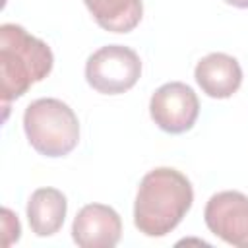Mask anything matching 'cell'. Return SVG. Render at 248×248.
<instances>
[{
  "mask_svg": "<svg viewBox=\"0 0 248 248\" xmlns=\"http://www.w3.org/2000/svg\"><path fill=\"white\" fill-rule=\"evenodd\" d=\"M194 202L192 182L176 169L149 170L136 194L134 225L145 236H165L184 219Z\"/></svg>",
  "mask_w": 248,
  "mask_h": 248,
  "instance_id": "cell-1",
  "label": "cell"
},
{
  "mask_svg": "<svg viewBox=\"0 0 248 248\" xmlns=\"http://www.w3.org/2000/svg\"><path fill=\"white\" fill-rule=\"evenodd\" d=\"M54 64L50 46L21 25H0V97L4 105L43 81Z\"/></svg>",
  "mask_w": 248,
  "mask_h": 248,
  "instance_id": "cell-2",
  "label": "cell"
},
{
  "mask_svg": "<svg viewBox=\"0 0 248 248\" xmlns=\"http://www.w3.org/2000/svg\"><path fill=\"white\" fill-rule=\"evenodd\" d=\"M23 130L29 145L45 157H64L79 141V120L60 99L43 97L27 105Z\"/></svg>",
  "mask_w": 248,
  "mask_h": 248,
  "instance_id": "cell-3",
  "label": "cell"
},
{
  "mask_svg": "<svg viewBox=\"0 0 248 248\" xmlns=\"http://www.w3.org/2000/svg\"><path fill=\"white\" fill-rule=\"evenodd\" d=\"M141 76L138 52L124 45H107L97 48L85 62L87 83L103 95H120L132 89Z\"/></svg>",
  "mask_w": 248,
  "mask_h": 248,
  "instance_id": "cell-4",
  "label": "cell"
},
{
  "mask_svg": "<svg viewBox=\"0 0 248 248\" xmlns=\"http://www.w3.org/2000/svg\"><path fill=\"white\" fill-rule=\"evenodd\" d=\"M149 114L163 132L184 134L198 120L200 101L190 85L182 81H169L151 95Z\"/></svg>",
  "mask_w": 248,
  "mask_h": 248,
  "instance_id": "cell-5",
  "label": "cell"
},
{
  "mask_svg": "<svg viewBox=\"0 0 248 248\" xmlns=\"http://www.w3.org/2000/svg\"><path fill=\"white\" fill-rule=\"evenodd\" d=\"M207 229L231 246L248 248V196L236 190L217 192L203 209Z\"/></svg>",
  "mask_w": 248,
  "mask_h": 248,
  "instance_id": "cell-6",
  "label": "cell"
},
{
  "mask_svg": "<svg viewBox=\"0 0 248 248\" xmlns=\"http://www.w3.org/2000/svg\"><path fill=\"white\" fill-rule=\"evenodd\" d=\"M120 236V215L105 203L83 205L72 223V238L79 248H112Z\"/></svg>",
  "mask_w": 248,
  "mask_h": 248,
  "instance_id": "cell-7",
  "label": "cell"
},
{
  "mask_svg": "<svg viewBox=\"0 0 248 248\" xmlns=\"http://www.w3.org/2000/svg\"><path fill=\"white\" fill-rule=\"evenodd\" d=\"M194 78L207 97L229 99L238 91L242 83V68L234 56L225 52H211L196 64Z\"/></svg>",
  "mask_w": 248,
  "mask_h": 248,
  "instance_id": "cell-8",
  "label": "cell"
},
{
  "mask_svg": "<svg viewBox=\"0 0 248 248\" xmlns=\"http://www.w3.org/2000/svg\"><path fill=\"white\" fill-rule=\"evenodd\" d=\"M68 211L66 196L56 188H39L27 202V221L37 236H52L64 225Z\"/></svg>",
  "mask_w": 248,
  "mask_h": 248,
  "instance_id": "cell-9",
  "label": "cell"
},
{
  "mask_svg": "<svg viewBox=\"0 0 248 248\" xmlns=\"http://www.w3.org/2000/svg\"><path fill=\"white\" fill-rule=\"evenodd\" d=\"M97 25L110 33H130L143 16L141 0H83Z\"/></svg>",
  "mask_w": 248,
  "mask_h": 248,
  "instance_id": "cell-10",
  "label": "cell"
},
{
  "mask_svg": "<svg viewBox=\"0 0 248 248\" xmlns=\"http://www.w3.org/2000/svg\"><path fill=\"white\" fill-rule=\"evenodd\" d=\"M2 215H4V232H6V238H8V234H12V242H16L19 238V232H21L19 221H17V217H14V213L8 207L2 209Z\"/></svg>",
  "mask_w": 248,
  "mask_h": 248,
  "instance_id": "cell-11",
  "label": "cell"
},
{
  "mask_svg": "<svg viewBox=\"0 0 248 248\" xmlns=\"http://www.w3.org/2000/svg\"><path fill=\"white\" fill-rule=\"evenodd\" d=\"M223 2L229 4V6L240 8V10H248V0H223Z\"/></svg>",
  "mask_w": 248,
  "mask_h": 248,
  "instance_id": "cell-12",
  "label": "cell"
}]
</instances>
